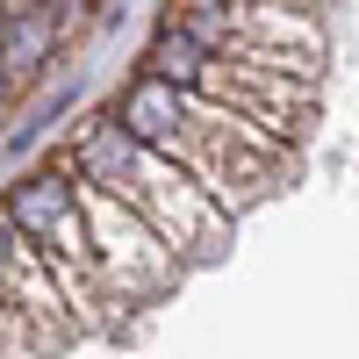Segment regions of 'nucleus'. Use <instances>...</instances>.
<instances>
[{"label": "nucleus", "mask_w": 359, "mask_h": 359, "mask_svg": "<svg viewBox=\"0 0 359 359\" xmlns=\"http://www.w3.org/2000/svg\"><path fill=\"white\" fill-rule=\"evenodd\" d=\"M65 172L79 180L86 194H108V201L137 208V216L165 237V252H172V259H187V252H216V245H223V230H230L223 208L208 201L194 180L180 172V165L151 158L130 130H115V115H94V123H79Z\"/></svg>", "instance_id": "obj_1"}, {"label": "nucleus", "mask_w": 359, "mask_h": 359, "mask_svg": "<svg viewBox=\"0 0 359 359\" xmlns=\"http://www.w3.org/2000/svg\"><path fill=\"white\" fill-rule=\"evenodd\" d=\"M0 216L15 223L22 252L50 273L57 302L79 309V316H108V302H101V266H94V237H86L79 187H72L65 165H57V172H22L15 187H8V201H0Z\"/></svg>", "instance_id": "obj_2"}, {"label": "nucleus", "mask_w": 359, "mask_h": 359, "mask_svg": "<svg viewBox=\"0 0 359 359\" xmlns=\"http://www.w3.org/2000/svg\"><path fill=\"white\" fill-rule=\"evenodd\" d=\"M79 187V180H72ZM79 216H86V237H94V266H101V302H151L180 280V259L165 252V237L137 216V208L108 201V194H86L79 187Z\"/></svg>", "instance_id": "obj_3"}, {"label": "nucleus", "mask_w": 359, "mask_h": 359, "mask_svg": "<svg viewBox=\"0 0 359 359\" xmlns=\"http://www.w3.org/2000/svg\"><path fill=\"white\" fill-rule=\"evenodd\" d=\"M65 15L72 8H0V72L15 86L50 65L57 36H65Z\"/></svg>", "instance_id": "obj_4"}, {"label": "nucleus", "mask_w": 359, "mask_h": 359, "mask_svg": "<svg viewBox=\"0 0 359 359\" xmlns=\"http://www.w3.org/2000/svg\"><path fill=\"white\" fill-rule=\"evenodd\" d=\"M15 266H22V237H15V223H8V216H0V294H8Z\"/></svg>", "instance_id": "obj_5"}, {"label": "nucleus", "mask_w": 359, "mask_h": 359, "mask_svg": "<svg viewBox=\"0 0 359 359\" xmlns=\"http://www.w3.org/2000/svg\"><path fill=\"white\" fill-rule=\"evenodd\" d=\"M8 101H15V79H8V72H0V108H8Z\"/></svg>", "instance_id": "obj_6"}]
</instances>
